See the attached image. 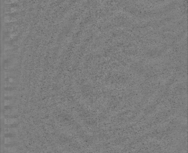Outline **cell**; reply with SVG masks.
Masks as SVG:
<instances>
[{"mask_svg": "<svg viewBox=\"0 0 188 153\" xmlns=\"http://www.w3.org/2000/svg\"><path fill=\"white\" fill-rule=\"evenodd\" d=\"M17 122V120L15 119L11 118L6 119L5 121V123L7 125H13L16 124Z\"/></svg>", "mask_w": 188, "mask_h": 153, "instance_id": "obj_1", "label": "cell"}]
</instances>
